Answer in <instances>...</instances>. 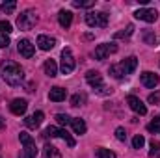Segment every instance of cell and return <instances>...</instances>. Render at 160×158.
Wrapping results in <instances>:
<instances>
[{
    "label": "cell",
    "instance_id": "6da1fadb",
    "mask_svg": "<svg viewBox=\"0 0 160 158\" xmlns=\"http://www.w3.org/2000/svg\"><path fill=\"white\" fill-rule=\"evenodd\" d=\"M0 75H2V78L6 80L8 86H13V87L15 86H21L24 82V71H22V67L17 62H11V60L2 62Z\"/></svg>",
    "mask_w": 160,
    "mask_h": 158
},
{
    "label": "cell",
    "instance_id": "7a4b0ae2",
    "mask_svg": "<svg viewBox=\"0 0 160 158\" xmlns=\"http://www.w3.org/2000/svg\"><path fill=\"white\" fill-rule=\"evenodd\" d=\"M19 140H21V143L24 145V151H22V155H19V158H36L38 156L36 141H34V138H32L28 132H21V134H19Z\"/></svg>",
    "mask_w": 160,
    "mask_h": 158
},
{
    "label": "cell",
    "instance_id": "3957f363",
    "mask_svg": "<svg viewBox=\"0 0 160 158\" xmlns=\"http://www.w3.org/2000/svg\"><path fill=\"white\" fill-rule=\"evenodd\" d=\"M36 22H38V15H36V11H32V9H26V11H22V13L17 17V26H19V30H32V28L36 26Z\"/></svg>",
    "mask_w": 160,
    "mask_h": 158
},
{
    "label": "cell",
    "instance_id": "277c9868",
    "mask_svg": "<svg viewBox=\"0 0 160 158\" xmlns=\"http://www.w3.org/2000/svg\"><path fill=\"white\" fill-rule=\"evenodd\" d=\"M86 22L91 28H104L108 24V15L104 11H89L86 13Z\"/></svg>",
    "mask_w": 160,
    "mask_h": 158
},
{
    "label": "cell",
    "instance_id": "5b68a950",
    "mask_svg": "<svg viewBox=\"0 0 160 158\" xmlns=\"http://www.w3.org/2000/svg\"><path fill=\"white\" fill-rule=\"evenodd\" d=\"M45 138H62L69 147H75V140L71 138V134L65 130V128H58V126H48L45 128Z\"/></svg>",
    "mask_w": 160,
    "mask_h": 158
},
{
    "label": "cell",
    "instance_id": "8992f818",
    "mask_svg": "<svg viewBox=\"0 0 160 158\" xmlns=\"http://www.w3.org/2000/svg\"><path fill=\"white\" fill-rule=\"evenodd\" d=\"M75 58H73V52H71V48H63L62 50V65H60V69H62V73L63 75H71L73 71H75Z\"/></svg>",
    "mask_w": 160,
    "mask_h": 158
},
{
    "label": "cell",
    "instance_id": "52a82bcc",
    "mask_svg": "<svg viewBox=\"0 0 160 158\" xmlns=\"http://www.w3.org/2000/svg\"><path fill=\"white\" fill-rule=\"evenodd\" d=\"M86 80H88V84L97 91V93H106L104 89V84H102V77H101V73L99 71H88L86 73Z\"/></svg>",
    "mask_w": 160,
    "mask_h": 158
},
{
    "label": "cell",
    "instance_id": "ba28073f",
    "mask_svg": "<svg viewBox=\"0 0 160 158\" xmlns=\"http://www.w3.org/2000/svg\"><path fill=\"white\" fill-rule=\"evenodd\" d=\"M114 52H118V45L116 43H102V45H99L95 48L93 56H95V60H104V58H108Z\"/></svg>",
    "mask_w": 160,
    "mask_h": 158
},
{
    "label": "cell",
    "instance_id": "9c48e42d",
    "mask_svg": "<svg viewBox=\"0 0 160 158\" xmlns=\"http://www.w3.org/2000/svg\"><path fill=\"white\" fill-rule=\"evenodd\" d=\"M134 17H136L138 21L155 22V21L158 19V11H157V9H153V7H142V9H138V11L134 13Z\"/></svg>",
    "mask_w": 160,
    "mask_h": 158
},
{
    "label": "cell",
    "instance_id": "30bf717a",
    "mask_svg": "<svg viewBox=\"0 0 160 158\" xmlns=\"http://www.w3.org/2000/svg\"><path fill=\"white\" fill-rule=\"evenodd\" d=\"M127 102H128L130 110L136 112L138 116H145V114H147V106H145V104L142 102V99H138L136 95H130V97L127 99Z\"/></svg>",
    "mask_w": 160,
    "mask_h": 158
},
{
    "label": "cell",
    "instance_id": "8fae6325",
    "mask_svg": "<svg viewBox=\"0 0 160 158\" xmlns=\"http://www.w3.org/2000/svg\"><path fill=\"white\" fill-rule=\"evenodd\" d=\"M119 67H121V71H123V75H132V73L136 71V67H138V58H136V56L125 58L119 63Z\"/></svg>",
    "mask_w": 160,
    "mask_h": 158
},
{
    "label": "cell",
    "instance_id": "7c38bea8",
    "mask_svg": "<svg viewBox=\"0 0 160 158\" xmlns=\"http://www.w3.org/2000/svg\"><path fill=\"white\" fill-rule=\"evenodd\" d=\"M17 45H19V54H21V56H24V58H32V56H34L36 47L32 45L30 39H19Z\"/></svg>",
    "mask_w": 160,
    "mask_h": 158
},
{
    "label": "cell",
    "instance_id": "4fadbf2b",
    "mask_svg": "<svg viewBox=\"0 0 160 158\" xmlns=\"http://www.w3.org/2000/svg\"><path fill=\"white\" fill-rule=\"evenodd\" d=\"M26 108H28V102L24 99H13L11 104H9V110L15 116H24L26 114Z\"/></svg>",
    "mask_w": 160,
    "mask_h": 158
},
{
    "label": "cell",
    "instance_id": "5bb4252c",
    "mask_svg": "<svg viewBox=\"0 0 160 158\" xmlns=\"http://www.w3.org/2000/svg\"><path fill=\"white\" fill-rule=\"evenodd\" d=\"M140 78H142V84L145 86V87H157L158 86V75H155V73H151V71H145V73H142L140 75Z\"/></svg>",
    "mask_w": 160,
    "mask_h": 158
},
{
    "label": "cell",
    "instance_id": "9a60e30c",
    "mask_svg": "<svg viewBox=\"0 0 160 158\" xmlns=\"http://www.w3.org/2000/svg\"><path fill=\"white\" fill-rule=\"evenodd\" d=\"M43 112H34L32 116H28V117L24 119V125L28 126V128H38L41 123H43Z\"/></svg>",
    "mask_w": 160,
    "mask_h": 158
},
{
    "label": "cell",
    "instance_id": "2e32d148",
    "mask_svg": "<svg viewBox=\"0 0 160 158\" xmlns=\"http://www.w3.org/2000/svg\"><path fill=\"white\" fill-rule=\"evenodd\" d=\"M65 97H67V91L63 89V87H52L50 91H48V99L52 101V102H62V101H65Z\"/></svg>",
    "mask_w": 160,
    "mask_h": 158
},
{
    "label": "cell",
    "instance_id": "e0dca14e",
    "mask_svg": "<svg viewBox=\"0 0 160 158\" xmlns=\"http://www.w3.org/2000/svg\"><path fill=\"white\" fill-rule=\"evenodd\" d=\"M38 47H39L41 50H50V48H54V45H56V39L54 37H48V36H38Z\"/></svg>",
    "mask_w": 160,
    "mask_h": 158
},
{
    "label": "cell",
    "instance_id": "ac0fdd59",
    "mask_svg": "<svg viewBox=\"0 0 160 158\" xmlns=\"http://www.w3.org/2000/svg\"><path fill=\"white\" fill-rule=\"evenodd\" d=\"M58 22H60L62 28H69L71 22H73V13L67 11V9H62V11L58 13Z\"/></svg>",
    "mask_w": 160,
    "mask_h": 158
},
{
    "label": "cell",
    "instance_id": "d6986e66",
    "mask_svg": "<svg viewBox=\"0 0 160 158\" xmlns=\"http://www.w3.org/2000/svg\"><path fill=\"white\" fill-rule=\"evenodd\" d=\"M43 69H45V75L47 77H56V73H58V65H56L54 60H47L45 65H43Z\"/></svg>",
    "mask_w": 160,
    "mask_h": 158
},
{
    "label": "cell",
    "instance_id": "ffe728a7",
    "mask_svg": "<svg viewBox=\"0 0 160 158\" xmlns=\"http://www.w3.org/2000/svg\"><path fill=\"white\" fill-rule=\"evenodd\" d=\"M71 126H73V130H75V134H84L86 132V123H84V119H80V117H77V119H71Z\"/></svg>",
    "mask_w": 160,
    "mask_h": 158
},
{
    "label": "cell",
    "instance_id": "44dd1931",
    "mask_svg": "<svg viewBox=\"0 0 160 158\" xmlns=\"http://www.w3.org/2000/svg\"><path fill=\"white\" fill-rule=\"evenodd\" d=\"M143 41H145L147 45H151V47H157V45H158V37H157V34H153V32H149V30L143 32Z\"/></svg>",
    "mask_w": 160,
    "mask_h": 158
},
{
    "label": "cell",
    "instance_id": "7402d4cb",
    "mask_svg": "<svg viewBox=\"0 0 160 158\" xmlns=\"http://www.w3.org/2000/svg\"><path fill=\"white\" fill-rule=\"evenodd\" d=\"M132 34H134V24H128L127 30H123V32H116L114 37H116V39H125V37H130Z\"/></svg>",
    "mask_w": 160,
    "mask_h": 158
},
{
    "label": "cell",
    "instance_id": "603a6c76",
    "mask_svg": "<svg viewBox=\"0 0 160 158\" xmlns=\"http://www.w3.org/2000/svg\"><path fill=\"white\" fill-rule=\"evenodd\" d=\"M45 158H62L60 151L52 145H45Z\"/></svg>",
    "mask_w": 160,
    "mask_h": 158
},
{
    "label": "cell",
    "instance_id": "cb8c5ba5",
    "mask_svg": "<svg viewBox=\"0 0 160 158\" xmlns=\"http://www.w3.org/2000/svg\"><path fill=\"white\" fill-rule=\"evenodd\" d=\"M149 156L151 158H160V143L158 141H151V151H149Z\"/></svg>",
    "mask_w": 160,
    "mask_h": 158
},
{
    "label": "cell",
    "instance_id": "d4e9b609",
    "mask_svg": "<svg viewBox=\"0 0 160 158\" xmlns=\"http://www.w3.org/2000/svg\"><path fill=\"white\" fill-rule=\"evenodd\" d=\"M97 158H116V153H112L110 149H97Z\"/></svg>",
    "mask_w": 160,
    "mask_h": 158
},
{
    "label": "cell",
    "instance_id": "484cf974",
    "mask_svg": "<svg viewBox=\"0 0 160 158\" xmlns=\"http://www.w3.org/2000/svg\"><path fill=\"white\" fill-rule=\"evenodd\" d=\"M143 145H145V138H143V136L138 134V136L132 138V147H134V149H142Z\"/></svg>",
    "mask_w": 160,
    "mask_h": 158
},
{
    "label": "cell",
    "instance_id": "4316f807",
    "mask_svg": "<svg viewBox=\"0 0 160 158\" xmlns=\"http://www.w3.org/2000/svg\"><path fill=\"white\" fill-rule=\"evenodd\" d=\"M0 7H2L4 13H13V9L17 7V2H13V0H11V2H4Z\"/></svg>",
    "mask_w": 160,
    "mask_h": 158
},
{
    "label": "cell",
    "instance_id": "83f0119b",
    "mask_svg": "<svg viewBox=\"0 0 160 158\" xmlns=\"http://www.w3.org/2000/svg\"><path fill=\"white\" fill-rule=\"evenodd\" d=\"M110 75H112L114 78H118V80L123 78V71H121L119 65H110Z\"/></svg>",
    "mask_w": 160,
    "mask_h": 158
},
{
    "label": "cell",
    "instance_id": "f1b7e54d",
    "mask_svg": "<svg viewBox=\"0 0 160 158\" xmlns=\"http://www.w3.org/2000/svg\"><path fill=\"white\" fill-rule=\"evenodd\" d=\"M147 130L149 132H158L160 130V117H155L149 125H147Z\"/></svg>",
    "mask_w": 160,
    "mask_h": 158
},
{
    "label": "cell",
    "instance_id": "f546056e",
    "mask_svg": "<svg viewBox=\"0 0 160 158\" xmlns=\"http://www.w3.org/2000/svg\"><path fill=\"white\" fill-rule=\"evenodd\" d=\"M73 6L75 7H91V6H95V2L93 0H75Z\"/></svg>",
    "mask_w": 160,
    "mask_h": 158
},
{
    "label": "cell",
    "instance_id": "4dcf8cb0",
    "mask_svg": "<svg viewBox=\"0 0 160 158\" xmlns=\"http://www.w3.org/2000/svg\"><path fill=\"white\" fill-rule=\"evenodd\" d=\"M56 121H58V125L63 126V125H69V123H71V117H69L67 114H58V116H56Z\"/></svg>",
    "mask_w": 160,
    "mask_h": 158
},
{
    "label": "cell",
    "instance_id": "1f68e13d",
    "mask_svg": "<svg viewBox=\"0 0 160 158\" xmlns=\"http://www.w3.org/2000/svg\"><path fill=\"white\" fill-rule=\"evenodd\" d=\"M11 32V24L8 22V21H0V34H9Z\"/></svg>",
    "mask_w": 160,
    "mask_h": 158
},
{
    "label": "cell",
    "instance_id": "d6a6232c",
    "mask_svg": "<svg viewBox=\"0 0 160 158\" xmlns=\"http://www.w3.org/2000/svg\"><path fill=\"white\" fill-rule=\"evenodd\" d=\"M116 138H118L119 141H125V140H127V132H125V128H123V126L116 128Z\"/></svg>",
    "mask_w": 160,
    "mask_h": 158
},
{
    "label": "cell",
    "instance_id": "836d02e7",
    "mask_svg": "<svg viewBox=\"0 0 160 158\" xmlns=\"http://www.w3.org/2000/svg\"><path fill=\"white\" fill-rule=\"evenodd\" d=\"M9 45V36H6V34H0V48H6Z\"/></svg>",
    "mask_w": 160,
    "mask_h": 158
},
{
    "label": "cell",
    "instance_id": "e575fe53",
    "mask_svg": "<svg viewBox=\"0 0 160 158\" xmlns=\"http://www.w3.org/2000/svg\"><path fill=\"white\" fill-rule=\"evenodd\" d=\"M149 102H151V104H158L160 102V93H151V95H149Z\"/></svg>",
    "mask_w": 160,
    "mask_h": 158
},
{
    "label": "cell",
    "instance_id": "d590c367",
    "mask_svg": "<svg viewBox=\"0 0 160 158\" xmlns=\"http://www.w3.org/2000/svg\"><path fill=\"white\" fill-rule=\"evenodd\" d=\"M84 101V97H80V95H73V99H71V104L73 106H80V102Z\"/></svg>",
    "mask_w": 160,
    "mask_h": 158
},
{
    "label": "cell",
    "instance_id": "8d00e7d4",
    "mask_svg": "<svg viewBox=\"0 0 160 158\" xmlns=\"http://www.w3.org/2000/svg\"><path fill=\"white\" fill-rule=\"evenodd\" d=\"M0 128H4V121L2 119H0Z\"/></svg>",
    "mask_w": 160,
    "mask_h": 158
},
{
    "label": "cell",
    "instance_id": "74e56055",
    "mask_svg": "<svg viewBox=\"0 0 160 158\" xmlns=\"http://www.w3.org/2000/svg\"><path fill=\"white\" fill-rule=\"evenodd\" d=\"M158 134H160V130H158Z\"/></svg>",
    "mask_w": 160,
    "mask_h": 158
}]
</instances>
